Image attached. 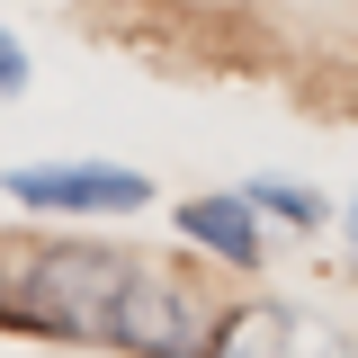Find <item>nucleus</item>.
<instances>
[{
	"label": "nucleus",
	"instance_id": "3",
	"mask_svg": "<svg viewBox=\"0 0 358 358\" xmlns=\"http://www.w3.org/2000/svg\"><path fill=\"white\" fill-rule=\"evenodd\" d=\"M0 188L36 215H134L152 197L143 171H117V162H36V171H9Z\"/></svg>",
	"mask_w": 358,
	"mask_h": 358
},
{
	"label": "nucleus",
	"instance_id": "6",
	"mask_svg": "<svg viewBox=\"0 0 358 358\" xmlns=\"http://www.w3.org/2000/svg\"><path fill=\"white\" fill-rule=\"evenodd\" d=\"M251 197H260V215H287V224H322V197H313V188H287V179H251Z\"/></svg>",
	"mask_w": 358,
	"mask_h": 358
},
{
	"label": "nucleus",
	"instance_id": "5",
	"mask_svg": "<svg viewBox=\"0 0 358 358\" xmlns=\"http://www.w3.org/2000/svg\"><path fill=\"white\" fill-rule=\"evenodd\" d=\"M179 233H197L215 260L251 268L268 251V224H260V197L251 188H215V197H179Z\"/></svg>",
	"mask_w": 358,
	"mask_h": 358
},
{
	"label": "nucleus",
	"instance_id": "2",
	"mask_svg": "<svg viewBox=\"0 0 358 358\" xmlns=\"http://www.w3.org/2000/svg\"><path fill=\"white\" fill-rule=\"evenodd\" d=\"M224 331V313L206 287H188V278H162V268L134 260L126 296H117V322H108V341L134 358H206Z\"/></svg>",
	"mask_w": 358,
	"mask_h": 358
},
{
	"label": "nucleus",
	"instance_id": "1",
	"mask_svg": "<svg viewBox=\"0 0 358 358\" xmlns=\"http://www.w3.org/2000/svg\"><path fill=\"white\" fill-rule=\"evenodd\" d=\"M126 278H134L126 251H99V242H54V251H36V260H27V278H18V313H27V322H45V331H72V341H108Z\"/></svg>",
	"mask_w": 358,
	"mask_h": 358
},
{
	"label": "nucleus",
	"instance_id": "8",
	"mask_svg": "<svg viewBox=\"0 0 358 358\" xmlns=\"http://www.w3.org/2000/svg\"><path fill=\"white\" fill-rule=\"evenodd\" d=\"M350 260H358V197H350Z\"/></svg>",
	"mask_w": 358,
	"mask_h": 358
},
{
	"label": "nucleus",
	"instance_id": "7",
	"mask_svg": "<svg viewBox=\"0 0 358 358\" xmlns=\"http://www.w3.org/2000/svg\"><path fill=\"white\" fill-rule=\"evenodd\" d=\"M18 81H27V45L0 27V90H18Z\"/></svg>",
	"mask_w": 358,
	"mask_h": 358
},
{
	"label": "nucleus",
	"instance_id": "4",
	"mask_svg": "<svg viewBox=\"0 0 358 358\" xmlns=\"http://www.w3.org/2000/svg\"><path fill=\"white\" fill-rule=\"evenodd\" d=\"M206 358H350V341L305 305H242V313H224Z\"/></svg>",
	"mask_w": 358,
	"mask_h": 358
}]
</instances>
